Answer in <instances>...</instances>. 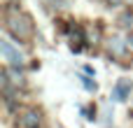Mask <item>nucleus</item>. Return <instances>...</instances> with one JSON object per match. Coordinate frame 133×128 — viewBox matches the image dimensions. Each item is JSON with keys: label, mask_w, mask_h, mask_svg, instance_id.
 <instances>
[{"label": "nucleus", "mask_w": 133, "mask_h": 128, "mask_svg": "<svg viewBox=\"0 0 133 128\" xmlns=\"http://www.w3.org/2000/svg\"><path fill=\"white\" fill-rule=\"evenodd\" d=\"M7 33H12L19 42H26L33 37V23H30V16H26L23 12H19L16 7H9L7 9Z\"/></svg>", "instance_id": "obj_1"}, {"label": "nucleus", "mask_w": 133, "mask_h": 128, "mask_svg": "<svg viewBox=\"0 0 133 128\" xmlns=\"http://www.w3.org/2000/svg\"><path fill=\"white\" fill-rule=\"evenodd\" d=\"M110 2H112V5H122L124 0H110Z\"/></svg>", "instance_id": "obj_9"}, {"label": "nucleus", "mask_w": 133, "mask_h": 128, "mask_svg": "<svg viewBox=\"0 0 133 128\" xmlns=\"http://www.w3.org/2000/svg\"><path fill=\"white\" fill-rule=\"evenodd\" d=\"M129 93H131V79H126V77H122L115 86H112V100H117V103H124L126 98H129Z\"/></svg>", "instance_id": "obj_3"}, {"label": "nucleus", "mask_w": 133, "mask_h": 128, "mask_svg": "<svg viewBox=\"0 0 133 128\" xmlns=\"http://www.w3.org/2000/svg\"><path fill=\"white\" fill-rule=\"evenodd\" d=\"M82 79V86L87 89V91H96V84L91 82V77H79Z\"/></svg>", "instance_id": "obj_7"}, {"label": "nucleus", "mask_w": 133, "mask_h": 128, "mask_svg": "<svg viewBox=\"0 0 133 128\" xmlns=\"http://www.w3.org/2000/svg\"><path fill=\"white\" fill-rule=\"evenodd\" d=\"M0 54H2V58L9 63V65H14V68H21L23 65V54L16 49V47H12V42H7V40H2L0 42Z\"/></svg>", "instance_id": "obj_2"}, {"label": "nucleus", "mask_w": 133, "mask_h": 128, "mask_svg": "<svg viewBox=\"0 0 133 128\" xmlns=\"http://www.w3.org/2000/svg\"><path fill=\"white\" fill-rule=\"evenodd\" d=\"M68 35H70L72 49L77 51V49H79V42H84V30H82L79 26H70V28H68Z\"/></svg>", "instance_id": "obj_5"}, {"label": "nucleus", "mask_w": 133, "mask_h": 128, "mask_svg": "<svg viewBox=\"0 0 133 128\" xmlns=\"http://www.w3.org/2000/svg\"><path fill=\"white\" fill-rule=\"evenodd\" d=\"M126 44H129V47H131V49H133V35H131V37H129V42H126Z\"/></svg>", "instance_id": "obj_8"}, {"label": "nucleus", "mask_w": 133, "mask_h": 128, "mask_svg": "<svg viewBox=\"0 0 133 128\" xmlns=\"http://www.w3.org/2000/svg\"><path fill=\"white\" fill-rule=\"evenodd\" d=\"M19 128H40V112L37 110H26L19 117Z\"/></svg>", "instance_id": "obj_4"}, {"label": "nucleus", "mask_w": 133, "mask_h": 128, "mask_svg": "<svg viewBox=\"0 0 133 128\" xmlns=\"http://www.w3.org/2000/svg\"><path fill=\"white\" fill-rule=\"evenodd\" d=\"M110 54H115V56H124V42H122L119 37L110 40Z\"/></svg>", "instance_id": "obj_6"}]
</instances>
